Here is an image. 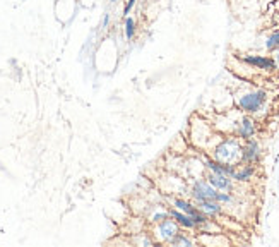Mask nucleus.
<instances>
[{"mask_svg": "<svg viewBox=\"0 0 279 247\" xmlns=\"http://www.w3.org/2000/svg\"><path fill=\"white\" fill-rule=\"evenodd\" d=\"M242 144L243 141L233 134H223L217 141L209 148V156L221 163L230 165H240L242 163Z\"/></svg>", "mask_w": 279, "mask_h": 247, "instance_id": "nucleus-1", "label": "nucleus"}, {"mask_svg": "<svg viewBox=\"0 0 279 247\" xmlns=\"http://www.w3.org/2000/svg\"><path fill=\"white\" fill-rule=\"evenodd\" d=\"M135 2H137V0H127V2H125V7H124V16H125V17L129 16L130 11H132V9H134Z\"/></svg>", "mask_w": 279, "mask_h": 247, "instance_id": "nucleus-17", "label": "nucleus"}, {"mask_svg": "<svg viewBox=\"0 0 279 247\" xmlns=\"http://www.w3.org/2000/svg\"><path fill=\"white\" fill-rule=\"evenodd\" d=\"M264 48H266L267 53H271L276 48H279V28H277V30H272L267 35L266 41H264Z\"/></svg>", "mask_w": 279, "mask_h": 247, "instance_id": "nucleus-13", "label": "nucleus"}, {"mask_svg": "<svg viewBox=\"0 0 279 247\" xmlns=\"http://www.w3.org/2000/svg\"><path fill=\"white\" fill-rule=\"evenodd\" d=\"M135 31H137V22L134 17L127 16L125 17V26H124V33H125V40L127 41H132L135 36Z\"/></svg>", "mask_w": 279, "mask_h": 247, "instance_id": "nucleus-14", "label": "nucleus"}, {"mask_svg": "<svg viewBox=\"0 0 279 247\" xmlns=\"http://www.w3.org/2000/svg\"><path fill=\"white\" fill-rule=\"evenodd\" d=\"M206 179L212 187H216L217 190H230L233 193L235 190V180L231 179L230 175L225 174H214V172H206Z\"/></svg>", "mask_w": 279, "mask_h": 247, "instance_id": "nucleus-9", "label": "nucleus"}, {"mask_svg": "<svg viewBox=\"0 0 279 247\" xmlns=\"http://www.w3.org/2000/svg\"><path fill=\"white\" fill-rule=\"evenodd\" d=\"M168 213H170V216H172L173 220L183 228V230H197V223L193 222V218L190 215H187V213H183V211H180V209H177L173 206L168 208Z\"/></svg>", "mask_w": 279, "mask_h": 247, "instance_id": "nucleus-10", "label": "nucleus"}, {"mask_svg": "<svg viewBox=\"0 0 279 247\" xmlns=\"http://www.w3.org/2000/svg\"><path fill=\"white\" fill-rule=\"evenodd\" d=\"M271 57L274 59V62H276V67H277V71H279V48H276L274 52H271Z\"/></svg>", "mask_w": 279, "mask_h": 247, "instance_id": "nucleus-18", "label": "nucleus"}, {"mask_svg": "<svg viewBox=\"0 0 279 247\" xmlns=\"http://www.w3.org/2000/svg\"><path fill=\"white\" fill-rule=\"evenodd\" d=\"M196 204H197V208L201 209L202 213H206L209 218H219L225 213V206L221 203H217L216 199H209V201H197Z\"/></svg>", "mask_w": 279, "mask_h": 247, "instance_id": "nucleus-11", "label": "nucleus"}, {"mask_svg": "<svg viewBox=\"0 0 279 247\" xmlns=\"http://www.w3.org/2000/svg\"><path fill=\"white\" fill-rule=\"evenodd\" d=\"M257 132H259V124H257V120H255L254 115L240 112L238 119H236L233 136L240 138L242 141H247V139L257 136Z\"/></svg>", "mask_w": 279, "mask_h": 247, "instance_id": "nucleus-4", "label": "nucleus"}, {"mask_svg": "<svg viewBox=\"0 0 279 247\" xmlns=\"http://www.w3.org/2000/svg\"><path fill=\"white\" fill-rule=\"evenodd\" d=\"M180 230H182V227L178 225L172 216H170V218H166V220L156 223L153 235H154V240L159 242V244H170V240H172Z\"/></svg>", "mask_w": 279, "mask_h": 247, "instance_id": "nucleus-6", "label": "nucleus"}, {"mask_svg": "<svg viewBox=\"0 0 279 247\" xmlns=\"http://www.w3.org/2000/svg\"><path fill=\"white\" fill-rule=\"evenodd\" d=\"M216 201L221 203L223 206H233L236 198L233 193H230V190H217V196H216Z\"/></svg>", "mask_w": 279, "mask_h": 247, "instance_id": "nucleus-15", "label": "nucleus"}, {"mask_svg": "<svg viewBox=\"0 0 279 247\" xmlns=\"http://www.w3.org/2000/svg\"><path fill=\"white\" fill-rule=\"evenodd\" d=\"M217 196V189L212 187V185L207 182L206 177L202 179H196L192 180V184L188 185V198L192 201H209V199H216Z\"/></svg>", "mask_w": 279, "mask_h": 247, "instance_id": "nucleus-3", "label": "nucleus"}, {"mask_svg": "<svg viewBox=\"0 0 279 247\" xmlns=\"http://www.w3.org/2000/svg\"><path fill=\"white\" fill-rule=\"evenodd\" d=\"M108 22H110V16H108V14H105V17H103V22H101V28H103V30H106Z\"/></svg>", "mask_w": 279, "mask_h": 247, "instance_id": "nucleus-19", "label": "nucleus"}, {"mask_svg": "<svg viewBox=\"0 0 279 247\" xmlns=\"http://www.w3.org/2000/svg\"><path fill=\"white\" fill-rule=\"evenodd\" d=\"M235 103L240 112L257 117L267 110L269 93L264 88H248L235 96Z\"/></svg>", "mask_w": 279, "mask_h": 247, "instance_id": "nucleus-2", "label": "nucleus"}, {"mask_svg": "<svg viewBox=\"0 0 279 247\" xmlns=\"http://www.w3.org/2000/svg\"><path fill=\"white\" fill-rule=\"evenodd\" d=\"M170 245H173V247H192V245H196V239H192L190 235L187 234V230H182L178 232L177 235L173 237L172 240H170Z\"/></svg>", "mask_w": 279, "mask_h": 247, "instance_id": "nucleus-12", "label": "nucleus"}, {"mask_svg": "<svg viewBox=\"0 0 279 247\" xmlns=\"http://www.w3.org/2000/svg\"><path fill=\"white\" fill-rule=\"evenodd\" d=\"M110 2H111V4H115V2H118V0H110Z\"/></svg>", "mask_w": 279, "mask_h": 247, "instance_id": "nucleus-20", "label": "nucleus"}, {"mask_svg": "<svg viewBox=\"0 0 279 247\" xmlns=\"http://www.w3.org/2000/svg\"><path fill=\"white\" fill-rule=\"evenodd\" d=\"M245 65L255 69V71H261V72H267L272 74L277 71L276 62L271 55H261V53H245L242 57H238Z\"/></svg>", "mask_w": 279, "mask_h": 247, "instance_id": "nucleus-5", "label": "nucleus"}, {"mask_svg": "<svg viewBox=\"0 0 279 247\" xmlns=\"http://www.w3.org/2000/svg\"><path fill=\"white\" fill-rule=\"evenodd\" d=\"M262 160V144L257 138H250L242 144V163H261Z\"/></svg>", "mask_w": 279, "mask_h": 247, "instance_id": "nucleus-7", "label": "nucleus"}, {"mask_svg": "<svg viewBox=\"0 0 279 247\" xmlns=\"http://www.w3.org/2000/svg\"><path fill=\"white\" fill-rule=\"evenodd\" d=\"M255 174H257V165H254V163H240V165H236L235 174L231 179L235 180V184H248L254 180Z\"/></svg>", "mask_w": 279, "mask_h": 247, "instance_id": "nucleus-8", "label": "nucleus"}, {"mask_svg": "<svg viewBox=\"0 0 279 247\" xmlns=\"http://www.w3.org/2000/svg\"><path fill=\"white\" fill-rule=\"evenodd\" d=\"M166 218H170V213H168V208L166 209H161V211H154L153 215H151L149 218V222L151 223H159V222H163V220H166Z\"/></svg>", "mask_w": 279, "mask_h": 247, "instance_id": "nucleus-16", "label": "nucleus"}]
</instances>
